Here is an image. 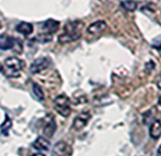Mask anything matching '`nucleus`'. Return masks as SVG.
<instances>
[{
	"label": "nucleus",
	"mask_w": 161,
	"mask_h": 156,
	"mask_svg": "<svg viewBox=\"0 0 161 156\" xmlns=\"http://www.w3.org/2000/svg\"><path fill=\"white\" fill-rule=\"evenodd\" d=\"M83 23L81 21H74L69 22L65 25L64 33L58 36V42L60 44H67L70 42L79 39L81 36V28Z\"/></svg>",
	"instance_id": "nucleus-1"
},
{
	"label": "nucleus",
	"mask_w": 161,
	"mask_h": 156,
	"mask_svg": "<svg viewBox=\"0 0 161 156\" xmlns=\"http://www.w3.org/2000/svg\"><path fill=\"white\" fill-rule=\"evenodd\" d=\"M55 110L63 117H68L71 112V103L65 94H60L54 99Z\"/></svg>",
	"instance_id": "nucleus-2"
},
{
	"label": "nucleus",
	"mask_w": 161,
	"mask_h": 156,
	"mask_svg": "<svg viewBox=\"0 0 161 156\" xmlns=\"http://www.w3.org/2000/svg\"><path fill=\"white\" fill-rule=\"evenodd\" d=\"M4 67L8 70L9 76H18L20 74V71L23 69L24 62L17 57H10L6 59Z\"/></svg>",
	"instance_id": "nucleus-3"
},
{
	"label": "nucleus",
	"mask_w": 161,
	"mask_h": 156,
	"mask_svg": "<svg viewBox=\"0 0 161 156\" xmlns=\"http://www.w3.org/2000/svg\"><path fill=\"white\" fill-rule=\"evenodd\" d=\"M42 121V131L44 138H52L56 131V122L54 116L52 114H47Z\"/></svg>",
	"instance_id": "nucleus-4"
},
{
	"label": "nucleus",
	"mask_w": 161,
	"mask_h": 156,
	"mask_svg": "<svg viewBox=\"0 0 161 156\" xmlns=\"http://www.w3.org/2000/svg\"><path fill=\"white\" fill-rule=\"evenodd\" d=\"M49 65H51V60H49V58L40 57L32 62V65H31V67H30V71H31V73H33V74L38 73V72L47 69V68L49 67Z\"/></svg>",
	"instance_id": "nucleus-5"
},
{
	"label": "nucleus",
	"mask_w": 161,
	"mask_h": 156,
	"mask_svg": "<svg viewBox=\"0 0 161 156\" xmlns=\"http://www.w3.org/2000/svg\"><path fill=\"white\" fill-rule=\"evenodd\" d=\"M90 118H91L90 112H81L79 116H77L76 118H75L74 122H72V129H75V130H77V131L82 130V129L87 126V123H88V121L90 120Z\"/></svg>",
	"instance_id": "nucleus-6"
},
{
	"label": "nucleus",
	"mask_w": 161,
	"mask_h": 156,
	"mask_svg": "<svg viewBox=\"0 0 161 156\" xmlns=\"http://www.w3.org/2000/svg\"><path fill=\"white\" fill-rule=\"evenodd\" d=\"M53 153L55 156H71L72 150L70 145H68L65 142H58L54 146Z\"/></svg>",
	"instance_id": "nucleus-7"
},
{
	"label": "nucleus",
	"mask_w": 161,
	"mask_h": 156,
	"mask_svg": "<svg viewBox=\"0 0 161 156\" xmlns=\"http://www.w3.org/2000/svg\"><path fill=\"white\" fill-rule=\"evenodd\" d=\"M17 39H14L11 36H8L6 34H0V49L1 50H9L13 49L17 45Z\"/></svg>",
	"instance_id": "nucleus-8"
},
{
	"label": "nucleus",
	"mask_w": 161,
	"mask_h": 156,
	"mask_svg": "<svg viewBox=\"0 0 161 156\" xmlns=\"http://www.w3.org/2000/svg\"><path fill=\"white\" fill-rule=\"evenodd\" d=\"M49 146H51V143L44 137H38L32 143V148L36 151H45L46 152L49 150Z\"/></svg>",
	"instance_id": "nucleus-9"
},
{
	"label": "nucleus",
	"mask_w": 161,
	"mask_h": 156,
	"mask_svg": "<svg viewBox=\"0 0 161 156\" xmlns=\"http://www.w3.org/2000/svg\"><path fill=\"white\" fill-rule=\"evenodd\" d=\"M106 29V23L104 21H97L88 26V34L91 35H99Z\"/></svg>",
	"instance_id": "nucleus-10"
},
{
	"label": "nucleus",
	"mask_w": 161,
	"mask_h": 156,
	"mask_svg": "<svg viewBox=\"0 0 161 156\" xmlns=\"http://www.w3.org/2000/svg\"><path fill=\"white\" fill-rule=\"evenodd\" d=\"M149 134L153 139L157 140L161 137V122L159 120H153L149 127Z\"/></svg>",
	"instance_id": "nucleus-11"
},
{
	"label": "nucleus",
	"mask_w": 161,
	"mask_h": 156,
	"mask_svg": "<svg viewBox=\"0 0 161 156\" xmlns=\"http://www.w3.org/2000/svg\"><path fill=\"white\" fill-rule=\"evenodd\" d=\"M58 29H59V22L55 21V20H47L43 24V30L45 31V33L53 34L55 32H57Z\"/></svg>",
	"instance_id": "nucleus-12"
},
{
	"label": "nucleus",
	"mask_w": 161,
	"mask_h": 156,
	"mask_svg": "<svg viewBox=\"0 0 161 156\" xmlns=\"http://www.w3.org/2000/svg\"><path fill=\"white\" fill-rule=\"evenodd\" d=\"M15 30L21 33L22 35H31L33 33V25L28 22H21L17 25Z\"/></svg>",
	"instance_id": "nucleus-13"
},
{
	"label": "nucleus",
	"mask_w": 161,
	"mask_h": 156,
	"mask_svg": "<svg viewBox=\"0 0 161 156\" xmlns=\"http://www.w3.org/2000/svg\"><path fill=\"white\" fill-rule=\"evenodd\" d=\"M121 8L127 12H134L135 10H137L138 2L135 0H123L121 1Z\"/></svg>",
	"instance_id": "nucleus-14"
},
{
	"label": "nucleus",
	"mask_w": 161,
	"mask_h": 156,
	"mask_svg": "<svg viewBox=\"0 0 161 156\" xmlns=\"http://www.w3.org/2000/svg\"><path fill=\"white\" fill-rule=\"evenodd\" d=\"M32 90H33L34 95H35L36 98H37L38 101H44V92H43L42 87H41L40 85L36 84V83H33V84H32Z\"/></svg>",
	"instance_id": "nucleus-15"
},
{
	"label": "nucleus",
	"mask_w": 161,
	"mask_h": 156,
	"mask_svg": "<svg viewBox=\"0 0 161 156\" xmlns=\"http://www.w3.org/2000/svg\"><path fill=\"white\" fill-rule=\"evenodd\" d=\"M12 127V120L9 118L8 116H6V120L2 122V125L0 126V131H1L3 134H7L8 131L10 130V128Z\"/></svg>",
	"instance_id": "nucleus-16"
},
{
	"label": "nucleus",
	"mask_w": 161,
	"mask_h": 156,
	"mask_svg": "<svg viewBox=\"0 0 161 156\" xmlns=\"http://www.w3.org/2000/svg\"><path fill=\"white\" fill-rule=\"evenodd\" d=\"M37 39L40 40L41 43H47V42H49V40H52V34H48V33L40 34Z\"/></svg>",
	"instance_id": "nucleus-17"
},
{
	"label": "nucleus",
	"mask_w": 161,
	"mask_h": 156,
	"mask_svg": "<svg viewBox=\"0 0 161 156\" xmlns=\"http://www.w3.org/2000/svg\"><path fill=\"white\" fill-rule=\"evenodd\" d=\"M157 156H161V145L159 146V148L157 151Z\"/></svg>",
	"instance_id": "nucleus-18"
},
{
	"label": "nucleus",
	"mask_w": 161,
	"mask_h": 156,
	"mask_svg": "<svg viewBox=\"0 0 161 156\" xmlns=\"http://www.w3.org/2000/svg\"><path fill=\"white\" fill-rule=\"evenodd\" d=\"M158 85H159L160 89H161V74L159 75V78H158Z\"/></svg>",
	"instance_id": "nucleus-19"
},
{
	"label": "nucleus",
	"mask_w": 161,
	"mask_h": 156,
	"mask_svg": "<svg viewBox=\"0 0 161 156\" xmlns=\"http://www.w3.org/2000/svg\"><path fill=\"white\" fill-rule=\"evenodd\" d=\"M31 156H44L42 154V153H36V154H33V155H31Z\"/></svg>",
	"instance_id": "nucleus-20"
},
{
	"label": "nucleus",
	"mask_w": 161,
	"mask_h": 156,
	"mask_svg": "<svg viewBox=\"0 0 161 156\" xmlns=\"http://www.w3.org/2000/svg\"><path fill=\"white\" fill-rule=\"evenodd\" d=\"M0 72H3V65L0 63Z\"/></svg>",
	"instance_id": "nucleus-21"
},
{
	"label": "nucleus",
	"mask_w": 161,
	"mask_h": 156,
	"mask_svg": "<svg viewBox=\"0 0 161 156\" xmlns=\"http://www.w3.org/2000/svg\"><path fill=\"white\" fill-rule=\"evenodd\" d=\"M158 103H159V105H161V96L159 97V99H158Z\"/></svg>",
	"instance_id": "nucleus-22"
}]
</instances>
